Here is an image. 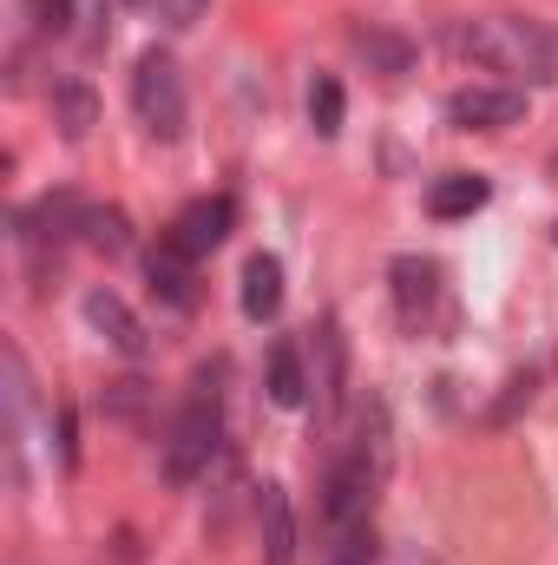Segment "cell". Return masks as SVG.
Masks as SVG:
<instances>
[{
	"label": "cell",
	"instance_id": "obj_1",
	"mask_svg": "<svg viewBox=\"0 0 558 565\" xmlns=\"http://www.w3.org/2000/svg\"><path fill=\"white\" fill-rule=\"evenodd\" d=\"M453 46L486 66V73H526V79H558V33L533 26L519 13H480L466 26H453Z\"/></svg>",
	"mask_w": 558,
	"mask_h": 565
},
{
	"label": "cell",
	"instance_id": "obj_2",
	"mask_svg": "<svg viewBox=\"0 0 558 565\" xmlns=\"http://www.w3.org/2000/svg\"><path fill=\"white\" fill-rule=\"evenodd\" d=\"M217 434H224V395H217V369H204L178 408V422L164 434V480L191 487L211 460H217Z\"/></svg>",
	"mask_w": 558,
	"mask_h": 565
},
{
	"label": "cell",
	"instance_id": "obj_3",
	"mask_svg": "<svg viewBox=\"0 0 558 565\" xmlns=\"http://www.w3.org/2000/svg\"><path fill=\"white\" fill-rule=\"evenodd\" d=\"M132 106H139L144 132L151 139H184V119H191V99H184V73H178V60L171 53H139V66H132Z\"/></svg>",
	"mask_w": 558,
	"mask_h": 565
},
{
	"label": "cell",
	"instance_id": "obj_4",
	"mask_svg": "<svg viewBox=\"0 0 558 565\" xmlns=\"http://www.w3.org/2000/svg\"><path fill=\"white\" fill-rule=\"evenodd\" d=\"M526 119V93L519 86H460L447 99V126L460 132H506Z\"/></svg>",
	"mask_w": 558,
	"mask_h": 565
},
{
	"label": "cell",
	"instance_id": "obj_5",
	"mask_svg": "<svg viewBox=\"0 0 558 565\" xmlns=\"http://www.w3.org/2000/svg\"><path fill=\"white\" fill-rule=\"evenodd\" d=\"M237 231V198H197V204H184L178 211V224H171V244L178 250H191V257H211L224 237Z\"/></svg>",
	"mask_w": 558,
	"mask_h": 565
},
{
	"label": "cell",
	"instance_id": "obj_6",
	"mask_svg": "<svg viewBox=\"0 0 558 565\" xmlns=\"http://www.w3.org/2000/svg\"><path fill=\"white\" fill-rule=\"evenodd\" d=\"M144 277H151V296L164 309H197V257L178 250L171 237H158V250L144 257Z\"/></svg>",
	"mask_w": 558,
	"mask_h": 565
},
{
	"label": "cell",
	"instance_id": "obj_7",
	"mask_svg": "<svg viewBox=\"0 0 558 565\" xmlns=\"http://www.w3.org/2000/svg\"><path fill=\"white\" fill-rule=\"evenodd\" d=\"M388 277H395V309H401V322L420 329L427 309L440 302V264H433V257H395Z\"/></svg>",
	"mask_w": 558,
	"mask_h": 565
},
{
	"label": "cell",
	"instance_id": "obj_8",
	"mask_svg": "<svg viewBox=\"0 0 558 565\" xmlns=\"http://www.w3.org/2000/svg\"><path fill=\"white\" fill-rule=\"evenodd\" d=\"M86 322H93V329H99V335H106L119 355H132V362H139L144 349H151L144 322L132 316V309H126V296H112V289H93V296H86Z\"/></svg>",
	"mask_w": 558,
	"mask_h": 565
},
{
	"label": "cell",
	"instance_id": "obj_9",
	"mask_svg": "<svg viewBox=\"0 0 558 565\" xmlns=\"http://www.w3.org/2000/svg\"><path fill=\"white\" fill-rule=\"evenodd\" d=\"M257 526H264V559L296 565V513H289V493H282L277 480L257 487Z\"/></svg>",
	"mask_w": 558,
	"mask_h": 565
},
{
	"label": "cell",
	"instance_id": "obj_10",
	"mask_svg": "<svg viewBox=\"0 0 558 565\" xmlns=\"http://www.w3.org/2000/svg\"><path fill=\"white\" fill-rule=\"evenodd\" d=\"M355 53L368 60V73H388V79L415 73V60H420V46L408 33H395V26H355Z\"/></svg>",
	"mask_w": 558,
	"mask_h": 565
},
{
	"label": "cell",
	"instance_id": "obj_11",
	"mask_svg": "<svg viewBox=\"0 0 558 565\" xmlns=\"http://www.w3.org/2000/svg\"><path fill=\"white\" fill-rule=\"evenodd\" d=\"M348 454H362V460L388 480V467H395V440H388V402H382V395H368V402L355 408V440H348Z\"/></svg>",
	"mask_w": 558,
	"mask_h": 565
},
{
	"label": "cell",
	"instance_id": "obj_12",
	"mask_svg": "<svg viewBox=\"0 0 558 565\" xmlns=\"http://www.w3.org/2000/svg\"><path fill=\"white\" fill-rule=\"evenodd\" d=\"M486 198H493V184H486V178H473V171H453V178H433V191H427V211H433L440 224H453V217H473V211H486Z\"/></svg>",
	"mask_w": 558,
	"mask_h": 565
},
{
	"label": "cell",
	"instance_id": "obj_13",
	"mask_svg": "<svg viewBox=\"0 0 558 565\" xmlns=\"http://www.w3.org/2000/svg\"><path fill=\"white\" fill-rule=\"evenodd\" d=\"M53 126H60L66 145H79L93 126H99V99H93L86 79H60V86H53Z\"/></svg>",
	"mask_w": 558,
	"mask_h": 565
},
{
	"label": "cell",
	"instance_id": "obj_14",
	"mask_svg": "<svg viewBox=\"0 0 558 565\" xmlns=\"http://www.w3.org/2000/svg\"><path fill=\"white\" fill-rule=\"evenodd\" d=\"M282 309V264L270 250H257L250 264H244V316L250 322H270Z\"/></svg>",
	"mask_w": 558,
	"mask_h": 565
},
{
	"label": "cell",
	"instance_id": "obj_15",
	"mask_svg": "<svg viewBox=\"0 0 558 565\" xmlns=\"http://www.w3.org/2000/svg\"><path fill=\"white\" fill-rule=\"evenodd\" d=\"M264 388H270V402H277V408H302V402H309V388H315V382H309V369H302V349H296V342H277V349H270V375H264Z\"/></svg>",
	"mask_w": 558,
	"mask_h": 565
},
{
	"label": "cell",
	"instance_id": "obj_16",
	"mask_svg": "<svg viewBox=\"0 0 558 565\" xmlns=\"http://www.w3.org/2000/svg\"><path fill=\"white\" fill-rule=\"evenodd\" d=\"M99 415L119 427H144L151 422V388H144L139 375H119V382H106V395H99Z\"/></svg>",
	"mask_w": 558,
	"mask_h": 565
},
{
	"label": "cell",
	"instance_id": "obj_17",
	"mask_svg": "<svg viewBox=\"0 0 558 565\" xmlns=\"http://www.w3.org/2000/svg\"><path fill=\"white\" fill-rule=\"evenodd\" d=\"M79 237H86L99 257H126V250H132V224H126V211H119V204H93Z\"/></svg>",
	"mask_w": 558,
	"mask_h": 565
},
{
	"label": "cell",
	"instance_id": "obj_18",
	"mask_svg": "<svg viewBox=\"0 0 558 565\" xmlns=\"http://www.w3.org/2000/svg\"><path fill=\"white\" fill-rule=\"evenodd\" d=\"M342 113H348V99H342V79H329V73H322V79L309 86V126H315L322 139H335V132H342Z\"/></svg>",
	"mask_w": 558,
	"mask_h": 565
},
{
	"label": "cell",
	"instance_id": "obj_19",
	"mask_svg": "<svg viewBox=\"0 0 558 565\" xmlns=\"http://www.w3.org/2000/svg\"><path fill=\"white\" fill-rule=\"evenodd\" d=\"M533 395H539V375L533 369H519V375H506V395L486 408V427H513L526 408H533Z\"/></svg>",
	"mask_w": 558,
	"mask_h": 565
},
{
	"label": "cell",
	"instance_id": "obj_20",
	"mask_svg": "<svg viewBox=\"0 0 558 565\" xmlns=\"http://www.w3.org/2000/svg\"><path fill=\"white\" fill-rule=\"evenodd\" d=\"M26 7V26L40 40H66L73 33V0H20Z\"/></svg>",
	"mask_w": 558,
	"mask_h": 565
},
{
	"label": "cell",
	"instance_id": "obj_21",
	"mask_svg": "<svg viewBox=\"0 0 558 565\" xmlns=\"http://www.w3.org/2000/svg\"><path fill=\"white\" fill-rule=\"evenodd\" d=\"M335 565H375V526L368 520L335 526Z\"/></svg>",
	"mask_w": 558,
	"mask_h": 565
},
{
	"label": "cell",
	"instance_id": "obj_22",
	"mask_svg": "<svg viewBox=\"0 0 558 565\" xmlns=\"http://www.w3.org/2000/svg\"><path fill=\"white\" fill-rule=\"evenodd\" d=\"M211 0H158V13H164V26H197V13H204Z\"/></svg>",
	"mask_w": 558,
	"mask_h": 565
},
{
	"label": "cell",
	"instance_id": "obj_23",
	"mask_svg": "<svg viewBox=\"0 0 558 565\" xmlns=\"http://www.w3.org/2000/svg\"><path fill=\"white\" fill-rule=\"evenodd\" d=\"M60 467H79V440H73V408H60Z\"/></svg>",
	"mask_w": 558,
	"mask_h": 565
},
{
	"label": "cell",
	"instance_id": "obj_24",
	"mask_svg": "<svg viewBox=\"0 0 558 565\" xmlns=\"http://www.w3.org/2000/svg\"><path fill=\"white\" fill-rule=\"evenodd\" d=\"M126 7H144V0H126Z\"/></svg>",
	"mask_w": 558,
	"mask_h": 565
}]
</instances>
